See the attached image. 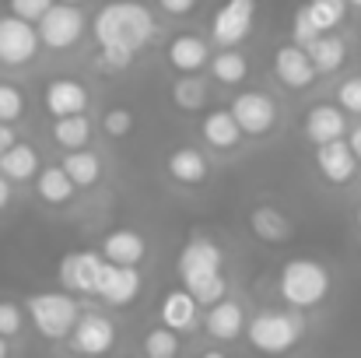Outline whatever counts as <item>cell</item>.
Listing matches in <instances>:
<instances>
[{
    "label": "cell",
    "instance_id": "obj_7",
    "mask_svg": "<svg viewBox=\"0 0 361 358\" xmlns=\"http://www.w3.org/2000/svg\"><path fill=\"white\" fill-rule=\"evenodd\" d=\"M116 323L106 316V313H81L67 345L71 352L81 358H106L113 348H116Z\"/></svg>",
    "mask_w": 361,
    "mask_h": 358
},
{
    "label": "cell",
    "instance_id": "obj_31",
    "mask_svg": "<svg viewBox=\"0 0 361 358\" xmlns=\"http://www.w3.org/2000/svg\"><path fill=\"white\" fill-rule=\"evenodd\" d=\"M172 102H176V109H183V113H200L204 106H207V85L193 74V78H179L176 85H172Z\"/></svg>",
    "mask_w": 361,
    "mask_h": 358
},
{
    "label": "cell",
    "instance_id": "obj_11",
    "mask_svg": "<svg viewBox=\"0 0 361 358\" xmlns=\"http://www.w3.org/2000/svg\"><path fill=\"white\" fill-rule=\"evenodd\" d=\"M60 285L67 295H95L99 292V274H102V256L99 253H67L56 267Z\"/></svg>",
    "mask_w": 361,
    "mask_h": 358
},
{
    "label": "cell",
    "instance_id": "obj_12",
    "mask_svg": "<svg viewBox=\"0 0 361 358\" xmlns=\"http://www.w3.org/2000/svg\"><path fill=\"white\" fill-rule=\"evenodd\" d=\"M88 102H92L88 88L81 81H74V78H56L42 92V106H46V113L53 119L88 117Z\"/></svg>",
    "mask_w": 361,
    "mask_h": 358
},
{
    "label": "cell",
    "instance_id": "obj_27",
    "mask_svg": "<svg viewBox=\"0 0 361 358\" xmlns=\"http://www.w3.org/2000/svg\"><path fill=\"white\" fill-rule=\"evenodd\" d=\"M60 169L67 172V179L78 186V190H88V186H95L99 179H102V162H99V155L95 151H67L63 155V162H60Z\"/></svg>",
    "mask_w": 361,
    "mask_h": 358
},
{
    "label": "cell",
    "instance_id": "obj_4",
    "mask_svg": "<svg viewBox=\"0 0 361 358\" xmlns=\"http://www.w3.org/2000/svg\"><path fill=\"white\" fill-rule=\"evenodd\" d=\"M302 338H305V320L302 313H291V309H263L245 323L249 348L267 358L288 355Z\"/></svg>",
    "mask_w": 361,
    "mask_h": 358
},
{
    "label": "cell",
    "instance_id": "obj_42",
    "mask_svg": "<svg viewBox=\"0 0 361 358\" xmlns=\"http://www.w3.org/2000/svg\"><path fill=\"white\" fill-rule=\"evenodd\" d=\"M7 204H11V183L0 176V215L7 211Z\"/></svg>",
    "mask_w": 361,
    "mask_h": 358
},
{
    "label": "cell",
    "instance_id": "obj_34",
    "mask_svg": "<svg viewBox=\"0 0 361 358\" xmlns=\"http://www.w3.org/2000/svg\"><path fill=\"white\" fill-rule=\"evenodd\" d=\"M337 109L348 117H361V74H351L337 85Z\"/></svg>",
    "mask_w": 361,
    "mask_h": 358
},
{
    "label": "cell",
    "instance_id": "obj_46",
    "mask_svg": "<svg viewBox=\"0 0 361 358\" xmlns=\"http://www.w3.org/2000/svg\"><path fill=\"white\" fill-rule=\"evenodd\" d=\"M355 222H358V232H361V208H358V215H355Z\"/></svg>",
    "mask_w": 361,
    "mask_h": 358
},
{
    "label": "cell",
    "instance_id": "obj_15",
    "mask_svg": "<svg viewBox=\"0 0 361 358\" xmlns=\"http://www.w3.org/2000/svg\"><path fill=\"white\" fill-rule=\"evenodd\" d=\"M274 78H277L284 88H291V92H305V88H312V81H316L319 74H316L309 53L288 42V46H281V49L274 53Z\"/></svg>",
    "mask_w": 361,
    "mask_h": 358
},
{
    "label": "cell",
    "instance_id": "obj_39",
    "mask_svg": "<svg viewBox=\"0 0 361 358\" xmlns=\"http://www.w3.org/2000/svg\"><path fill=\"white\" fill-rule=\"evenodd\" d=\"M158 7L165 14H172V18H183V14H190L197 7V0H158Z\"/></svg>",
    "mask_w": 361,
    "mask_h": 358
},
{
    "label": "cell",
    "instance_id": "obj_33",
    "mask_svg": "<svg viewBox=\"0 0 361 358\" xmlns=\"http://www.w3.org/2000/svg\"><path fill=\"white\" fill-rule=\"evenodd\" d=\"M21 117H25V92L11 81H0V123L14 126Z\"/></svg>",
    "mask_w": 361,
    "mask_h": 358
},
{
    "label": "cell",
    "instance_id": "obj_19",
    "mask_svg": "<svg viewBox=\"0 0 361 358\" xmlns=\"http://www.w3.org/2000/svg\"><path fill=\"white\" fill-rule=\"evenodd\" d=\"M302 130H305V141L309 144H334V141H344L348 137V117L337 109V106H330V102H319V106H312L309 113H305V123H302Z\"/></svg>",
    "mask_w": 361,
    "mask_h": 358
},
{
    "label": "cell",
    "instance_id": "obj_13",
    "mask_svg": "<svg viewBox=\"0 0 361 358\" xmlns=\"http://www.w3.org/2000/svg\"><path fill=\"white\" fill-rule=\"evenodd\" d=\"M312 162H316V172H319L330 186H351L355 176H358V169H361L358 158H355L351 148H348V141L319 144L316 155H312Z\"/></svg>",
    "mask_w": 361,
    "mask_h": 358
},
{
    "label": "cell",
    "instance_id": "obj_24",
    "mask_svg": "<svg viewBox=\"0 0 361 358\" xmlns=\"http://www.w3.org/2000/svg\"><path fill=\"white\" fill-rule=\"evenodd\" d=\"M74 193H78V186L67 179V172H63L60 165H42V169H39V176H35V197H39L42 204L63 208V204L74 201Z\"/></svg>",
    "mask_w": 361,
    "mask_h": 358
},
{
    "label": "cell",
    "instance_id": "obj_29",
    "mask_svg": "<svg viewBox=\"0 0 361 358\" xmlns=\"http://www.w3.org/2000/svg\"><path fill=\"white\" fill-rule=\"evenodd\" d=\"M302 11H305L309 21L319 28V35H326V32H334V28L344 25V18H348V0H305Z\"/></svg>",
    "mask_w": 361,
    "mask_h": 358
},
{
    "label": "cell",
    "instance_id": "obj_8",
    "mask_svg": "<svg viewBox=\"0 0 361 358\" xmlns=\"http://www.w3.org/2000/svg\"><path fill=\"white\" fill-rule=\"evenodd\" d=\"M228 113L235 117L242 137H267L277 126V102L267 92H242L232 99Z\"/></svg>",
    "mask_w": 361,
    "mask_h": 358
},
{
    "label": "cell",
    "instance_id": "obj_45",
    "mask_svg": "<svg viewBox=\"0 0 361 358\" xmlns=\"http://www.w3.org/2000/svg\"><path fill=\"white\" fill-rule=\"evenodd\" d=\"M348 7H358L361 11V0H348Z\"/></svg>",
    "mask_w": 361,
    "mask_h": 358
},
{
    "label": "cell",
    "instance_id": "obj_20",
    "mask_svg": "<svg viewBox=\"0 0 361 358\" xmlns=\"http://www.w3.org/2000/svg\"><path fill=\"white\" fill-rule=\"evenodd\" d=\"M158 320H161V327H169L172 334H190V330L200 323V306H197V299H193L186 288H172V292L161 295Z\"/></svg>",
    "mask_w": 361,
    "mask_h": 358
},
{
    "label": "cell",
    "instance_id": "obj_44",
    "mask_svg": "<svg viewBox=\"0 0 361 358\" xmlns=\"http://www.w3.org/2000/svg\"><path fill=\"white\" fill-rule=\"evenodd\" d=\"M0 358H11V345H7L4 338H0Z\"/></svg>",
    "mask_w": 361,
    "mask_h": 358
},
{
    "label": "cell",
    "instance_id": "obj_40",
    "mask_svg": "<svg viewBox=\"0 0 361 358\" xmlns=\"http://www.w3.org/2000/svg\"><path fill=\"white\" fill-rule=\"evenodd\" d=\"M344 141H348V148H351V155L358 158V165H361V123H358V126H355V130H348V137H344Z\"/></svg>",
    "mask_w": 361,
    "mask_h": 358
},
{
    "label": "cell",
    "instance_id": "obj_3",
    "mask_svg": "<svg viewBox=\"0 0 361 358\" xmlns=\"http://www.w3.org/2000/svg\"><path fill=\"white\" fill-rule=\"evenodd\" d=\"M330 285H334V278H330L326 263H319L312 256H295L277 274V292L291 306V313H305V309L323 306L330 295Z\"/></svg>",
    "mask_w": 361,
    "mask_h": 358
},
{
    "label": "cell",
    "instance_id": "obj_18",
    "mask_svg": "<svg viewBox=\"0 0 361 358\" xmlns=\"http://www.w3.org/2000/svg\"><path fill=\"white\" fill-rule=\"evenodd\" d=\"M99 256L113 267H140L147 256V239L133 229H113L99 242Z\"/></svg>",
    "mask_w": 361,
    "mask_h": 358
},
{
    "label": "cell",
    "instance_id": "obj_10",
    "mask_svg": "<svg viewBox=\"0 0 361 358\" xmlns=\"http://www.w3.org/2000/svg\"><path fill=\"white\" fill-rule=\"evenodd\" d=\"M252 18H256V0H225L211 21V39L221 49H235L252 32Z\"/></svg>",
    "mask_w": 361,
    "mask_h": 358
},
{
    "label": "cell",
    "instance_id": "obj_32",
    "mask_svg": "<svg viewBox=\"0 0 361 358\" xmlns=\"http://www.w3.org/2000/svg\"><path fill=\"white\" fill-rule=\"evenodd\" d=\"M140 352H144V358H179L183 341H179V334H172L169 327L158 323V327H151V330L144 334Z\"/></svg>",
    "mask_w": 361,
    "mask_h": 358
},
{
    "label": "cell",
    "instance_id": "obj_14",
    "mask_svg": "<svg viewBox=\"0 0 361 358\" xmlns=\"http://www.w3.org/2000/svg\"><path fill=\"white\" fill-rule=\"evenodd\" d=\"M165 60H169V67H172L179 78H193V74H200V71L211 64V46H207V39H200V35H193V32H179V35L169 42Z\"/></svg>",
    "mask_w": 361,
    "mask_h": 358
},
{
    "label": "cell",
    "instance_id": "obj_16",
    "mask_svg": "<svg viewBox=\"0 0 361 358\" xmlns=\"http://www.w3.org/2000/svg\"><path fill=\"white\" fill-rule=\"evenodd\" d=\"M165 172H169L172 183L193 190V186H204V183H207V176H211V162H207V155H204L200 148L183 144V148L169 151V158H165Z\"/></svg>",
    "mask_w": 361,
    "mask_h": 358
},
{
    "label": "cell",
    "instance_id": "obj_38",
    "mask_svg": "<svg viewBox=\"0 0 361 358\" xmlns=\"http://www.w3.org/2000/svg\"><path fill=\"white\" fill-rule=\"evenodd\" d=\"M53 4H56V0H7L11 14L21 18V21H28V25H39V18H42Z\"/></svg>",
    "mask_w": 361,
    "mask_h": 358
},
{
    "label": "cell",
    "instance_id": "obj_30",
    "mask_svg": "<svg viewBox=\"0 0 361 358\" xmlns=\"http://www.w3.org/2000/svg\"><path fill=\"white\" fill-rule=\"evenodd\" d=\"M211 74H214V81L218 85H228V88H235L245 81V74H249V64H245V56H242L239 49H221L218 56H211Z\"/></svg>",
    "mask_w": 361,
    "mask_h": 358
},
{
    "label": "cell",
    "instance_id": "obj_41",
    "mask_svg": "<svg viewBox=\"0 0 361 358\" xmlns=\"http://www.w3.org/2000/svg\"><path fill=\"white\" fill-rule=\"evenodd\" d=\"M11 144H18V133H14V126L0 123V155H4V151H7Z\"/></svg>",
    "mask_w": 361,
    "mask_h": 358
},
{
    "label": "cell",
    "instance_id": "obj_6",
    "mask_svg": "<svg viewBox=\"0 0 361 358\" xmlns=\"http://www.w3.org/2000/svg\"><path fill=\"white\" fill-rule=\"evenodd\" d=\"M85 14H81V7H71V4H53L42 18H39V25H35V32H39V46H49V49H71V46H78L81 42V35H85Z\"/></svg>",
    "mask_w": 361,
    "mask_h": 358
},
{
    "label": "cell",
    "instance_id": "obj_5",
    "mask_svg": "<svg viewBox=\"0 0 361 358\" xmlns=\"http://www.w3.org/2000/svg\"><path fill=\"white\" fill-rule=\"evenodd\" d=\"M25 316L32 320V327L46 338V341H67L78 316H81V306L74 295L67 292H35L25 299Z\"/></svg>",
    "mask_w": 361,
    "mask_h": 358
},
{
    "label": "cell",
    "instance_id": "obj_37",
    "mask_svg": "<svg viewBox=\"0 0 361 358\" xmlns=\"http://www.w3.org/2000/svg\"><path fill=\"white\" fill-rule=\"evenodd\" d=\"M102 130H106V137H126L130 130H133V113L130 109H123V106H113V109H106V117H102Z\"/></svg>",
    "mask_w": 361,
    "mask_h": 358
},
{
    "label": "cell",
    "instance_id": "obj_2",
    "mask_svg": "<svg viewBox=\"0 0 361 358\" xmlns=\"http://www.w3.org/2000/svg\"><path fill=\"white\" fill-rule=\"evenodd\" d=\"M221 263H225V253L214 239L207 236H190L186 246L179 249V260H176V270H179V288H186L197 306H218L221 299H228V281L221 274Z\"/></svg>",
    "mask_w": 361,
    "mask_h": 358
},
{
    "label": "cell",
    "instance_id": "obj_28",
    "mask_svg": "<svg viewBox=\"0 0 361 358\" xmlns=\"http://www.w3.org/2000/svg\"><path fill=\"white\" fill-rule=\"evenodd\" d=\"M53 144H60L63 151H85L92 141V119L88 117H67V119H53L49 126Z\"/></svg>",
    "mask_w": 361,
    "mask_h": 358
},
{
    "label": "cell",
    "instance_id": "obj_36",
    "mask_svg": "<svg viewBox=\"0 0 361 358\" xmlns=\"http://www.w3.org/2000/svg\"><path fill=\"white\" fill-rule=\"evenodd\" d=\"M319 39V28L309 21V14L298 7L295 11V21H291V46H298V49H309L312 42Z\"/></svg>",
    "mask_w": 361,
    "mask_h": 358
},
{
    "label": "cell",
    "instance_id": "obj_35",
    "mask_svg": "<svg viewBox=\"0 0 361 358\" xmlns=\"http://www.w3.org/2000/svg\"><path fill=\"white\" fill-rule=\"evenodd\" d=\"M21 327H25V309L11 299H0V338L11 341L21 334Z\"/></svg>",
    "mask_w": 361,
    "mask_h": 358
},
{
    "label": "cell",
    "instance_id": "obj_9",
    "mask_svg": "<svg viewBox=\"0 0 361 358\" xmlns=\"http://www.w3.org/2000/svg\"><path fill=\"white\" fill-rule=\"evenodd\" d=\"M39 53V32L35 25L14 18V14H4L0 18V64L4 67H25L32 64Z\"/></svg>",
    "mask_w": 361,
    "mask_h": 358
},
{
    "label": "cell",
    "instance_id": "obj_22",
    "mask_svg": "<svg viewBox=\"0 0 361 358\" xmlns=\"http://www.w3.org/2000/svg\"><path fill=\"white\" fill-rule=\"evenodd\" d=\"M200 137L214 151H235L242 141V130L228 109H211L207 117L200 119Z\"/></svg>",
    "mask_w": 361,
    "mask_h": 358
},
{
    "label": "cell",
    "instance_id": "obj_21",
    "mask_svg": "<svg viewBox=\"0 0 361 358\" xmlns=\"http://www.w3.org/2000/svg\"><path fill=\"white\" fill-rule=\"evenodd\" d=\"M204 330H207V338L218 341V345H232V341H239L242 330H245V313H242V306L235 302V299H221L218 306L207 309V316H204Z\"/></svg>",
    "mask_w": 361,
    "mask_h": 358
},
{
    "label": "cell",
    "instance_id": "obj_43",
    "mask_svg": "<svg viewBox=\"0 0 361 358\" xmlns=\"http://www.w3.org/2000/svg\"><path fill=\"white\" fill-rule=\"evenodd\" d=\"M200 358H228L221 348H207V352H200Z\"/></svg>",
    "mask_w": 361,
    "mask_h": 358
},
{
    "label": "cell",
    "instance_id": "obj_23",
    "mask_svg": "<svg viewBox=\"0 0 361 358\" xmlns=\"http://www.w3.org/2000/svg\"><path fill=\"white\" fill-rule=\"evenodd\" d=\"M39 169H42L39 151H35L32 144H25V141L11 144V148L0 155V176H4L7 183H28V179L39 176Z\"/></svg>",
    "mask_w": 361,
    "mask_h": 358
},
{
    "label": "cell",
    "instance_id": "obj_26",
    "mask_svg": "<svg viewBox=\"0 0 361 358\" xmlns=\"http://www.w3.org/2000/svg\"><path fill=\"white\" fill-rule=\"evenodd\" d=\"M305 53H309V60H312L316 74H337V71L348 64V42H344L341 35H334V32L319 35Z\"/></svg>",
    "mask_w": 361,
    "mask_h": 358
},
{
    "label": "cell",
    "instance_id": "obj_17",
    "mask_svg": "<svg viewBox=\"0 0 361 358\" xmlns=\"http://www.w3.org/2000/svg\"><path fill=\"white\" fill-rule=\"evenodd\" d=\"M140 295V270L137 267H113L102 260V274H99V292L95 299H102L106 306H126Z\"/></svg>",
    "mask_w": 361,
    "mask_h": 358
},
{
    "label": "cell",
    "instance_id": "obj_1",
    "mask_svg": "<svg viewBox=\"0 0 361 358\" xmlns=\"http://www.w3.org/2000/svg\"><path fill=\"white\" fill-rule=\"evenodd\" d=\"M92 35H95L99 49L123 53L133 60L154 39V14L140 0H109L99 7V14L92 21Z\"/></svg>",
    "mask_w": 361,
    "mask_h": 358
},
{
    "label": "cell",
    "instance_id": "obj_25",
    "mask_svg": "<svg viewBox=\"0 0 361 358\" xmlns=\"http://www.w3.org/2000/svg\"><path fill=\"white\" fill-rule=\"evenodd\" d=\"M249 232L259 239V242H284V239L291 236V222H288V215L281 211V208H274V204H259V208H252L249 211Z\"/></svg>",
    "mask_w": 361,
    "mask_h": 358
}]
</instances>
